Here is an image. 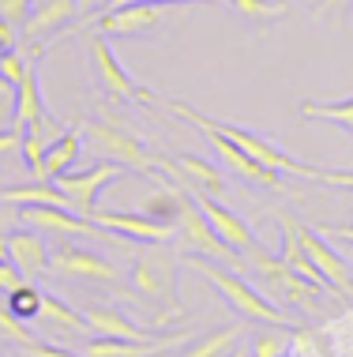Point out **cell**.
<instances>
[{
    "mask_svg": "<svg viewBox=\"0 0 353 357\" xmlns=\"http://www.w3.org/2000/svg\"><path fill=\"white\" fill-rule=\"evenodd\" d=\"M150 102H162L166 109H173L177 117H185V121H192L196 128H218L222 136H230L237 147H244L252 158H260L263 166H271V169H279V173H297V177H312V181H323V169L320 166H308V162H297V158H290L282 147H274L267 136H260V132H252V128H244V124H230V121H218V117H207V113H199L196 105H188L185 98H169V94H155L150 91Z\"/></svg>",
    "mask_w": 353,
    "mask_h": 357,
    "instance_id": "6da1fadb",
    "label": "cell"
},
{
    "mask_svg": "<svg viewBox=\"0 0 353 357\" xmlns=\"http://www.w3.org/2000/svg\"><path fill=\"white\" fill-rule=\"evenodd\" d=\"M185 264L192 267V271L203 275L207 282H211L218 294H222L226 301L237 308V312H244V316H248V320H260V324H271V327H290V331L297 327V324L290 320V316L282 312V308H274L271 301H267V297H260L252 286L244 282V278H237L230 267H222L218 259L199 256V252H188V256H185Z\"/></svg>",
    "mask_w": 353,
    "mask_h": 357,
    "instance_id": "7a4b0ae2",
    "label": "cell"
},
{
    "mask_svg": "<svg viewBox=\"0 0 353 357\" xmlns=\"http://www.w3.org/2000/svg\"><path fill=\"white\" fill-rule=\"evenodd\" d=\"M83 132L91 136L94 151H98L102 158L120 162V166H128V169H136V173H147V177L158 181V185H162L158 173H169V177H177V162H173V158H158V154H150L136 136H132V132H124L120 124L87 121V124H83Z\"/></svg>",
    "mask_w": 353,
    "mask_h": 357,
    "instance_id": "3957f363",
    "label": "cell"
},
{
    "mask_svg": "<svg viewBox=\"0 0 353 357\" xmlns=\"http://www.w3.org/2000/svg\"><path fill=\"white\" fill-rule=\"evenodd\" d=\"M132 282H136L150 301H158L166 312H180V286H177V259L162 252V245H147V252L132 264Z\"/></svg>",
    "mask_w": 353,
    "mask_h": 357,
    "instance_id": "277c9868",
    "label": "cell"
},
{
    "mask_svg": "<svg viewBox=\"0 0 353 357\" xmlns=\"http://www.w3.org/2000/svg\"><path fill=\"white\" fill-rule=\"evenodd\" d=\"M49 271L56 278H68V282H117L120 271L117 264L83 245L61 241L56 248H49Z\"/></svg>",
    "mask_w": 353,
    "mask_h": 357,
    "instance_id": "5b68a950",
    "label": "cell"
},
{
    "mask_svg": "<svg viewBox=\"0 0 353 357\" xmlns=\"http://www.w3.org/2000/svg\"><path fill=\"white\" fill-rule=\"evenodd\" d=\"M91 222H98L106 234H120L128 241H143V245H169L177 237V222H162L147 211H87Z\"/></svg>",
    "mask_w": 353,
    "mask_h": 357,
    "instance_id": "8992f818",
    "label": "cell"
},
{
    "mask_svg": "<svg viewBox=\"0 0 353 357\" xmlns=\"http://www.w3.org/2000/svg\"><path fill=\"white\" fill-rule=\"evenodd\" d=\"M169 4H120V8H102L98 15H91L94 34L106 38H139L147 31H155L162 23Z\"/></svg>",
    "mask_w": 353,
    "mask_h": 357,
    "instance_id": "52a82bcc",
    "label": "cell"
},
{
    "mask_svg": "<svg viewBox=\"0 0 353 357\" xmlns=\"http://www.w3.org/2000/svg\"><path fill=\"white\" fill-rule=\"evenodd\" d=\"M177 226H180V248H185V252H199V256L222 259V264H237L233 252H230V245L214 234V226L203 218V211L196 207L192 196H185V204H180Z\"/></svg>",
    "mask_w": 353,
    "mask_h": 357,
    "instance_id": "ba28073f",
    "label": "cell"
},
{
    "mask_svg": "<svg viewBox=\"0 0 353 357\" xmlns=\"http://www.w3.org/2000/svg\"><path fill=\"white\" fill-rule=\"evenodd\" d=\"M203 136L211 139V147L218 151V158L230 166L237 177H244V181H252V185H260V188H274V192H282V173L279 169H271V166H263L260 158H252L244 147H237V143L230 136H222L218 128H203Z\"/></svg>",
    "mask_w": 353,
    "mask_h": 357,
    "instance_id": "9c48e42d",
    "label": "cell"
},
{
    "mask_svg": "<svg viewBox=\"0 0 353 357\" xmlns=\"http://www.w3.org/2000/svg\"><path fill=\"white\" fill-rule=\"evenodd\" d=\"M91 331L106 335V339H124V342H162V339H188V331H155V327H136L132 320H124L117 308L106 305H87L83 308Z\"/></svg>",
    "mask_w": 353,
    "mask_h": 357,
    "instance_id": "30bf717a",
    "label": "cell"
},
{
    "mask_svg": "<svg viewBox=\"0 0 353 357\" xmlns=\"http://www.w3.org/2000/svg\"><path fill=\"white\" fill-rule=\"evenodd\" d=\"M301 241H304V252L308 259L316 264V271L327 278V286L335 289V294H353V275H350V259L338 256L335 248H331V237L320 234V229L312 226H301Z\"/></svg>",
    "mask_w": 353,
    "mask_h": 357,
    "instance_id": "8fae6325",
    "label": "cell"
},
{
    "mask_svg": "<svg viewBox=\"0 0 353 357\" xmlns=\"http://www.w3.org/2000/svg\"><path fill=\"white\" fill-rule=\"evenodd\" d=\"M248 259H252V267L263 275V286L271 289V294L285 297V301H304V305L312 301V286L304 282L282 256H267L263 248L256 245V248H248Z\"/></svg>",
    "mask_w": 353,
    "mask_h": 357,
    "instance_id": "7c38bea8",
    "label": "cell"
},
{
    "mask_svg": "<svg viewBox=\"0 0 353 357\" xmlns=\"http://www.w3.org/2000/svg\"><path fill=\"white\" fill-rule=\"evenodd\" d=\"M23 218L38 229H49L56 237H106V229L87 215H72L64 204H26Z\"/></svg>",
    "mask_w": 353,
    "mask_h": 357,
    "instance_id": "4fadbf2b",
    "label": "cell"
},
{
    "mask_svg": "<svg viewBox=\"0 0 353 357\" xmlns=\"http://www.w3.org/2000/svg\"><path fill=\"white\" fill-rule=\"evenodd\" d=\"M120 169H124L120 162H102V166H94L87 173H56L53 185L61 188L83 215H87V211H94V204H98V192L106 188L109 181H117Z\"/></svg>",
    "mask_w": 353,
    "mask_h": 357,
    "instance_id": "5bb4252c",
    "label": "cell"
},
{
    "mask_svg": "<svg viewBox=\"0 0 353 357\" xmlns=\"http://www.w3.org/2000/svg\"><path fill=\"white\" fill-rule=\"evenodd\" d=\"M91 61H94V72H98L102 86H106L113 98H143V102L150 98L147 86H139L128 72H124V64L117 61V53L109 50L106 34H94L91 38Z\"/></svg>",
    "mask_w": 353,
    "mask_h": 357,
    "instance_id": "9a60e30c",
    "label": "cell"
},
{
    "mask_svg": "<svg viewBox=\"0 0 353 357\" xmlns=\"http://www.w3.org/2000/svg\"><path fill=\"white\" fill-rule=\"evenodd\" d=\"M79 12L75 8V0H34L31 4V12H26V19L19 23V42H26V45H42V42H49V38H56V31H61L68 19Z\"/></svg>",
    "mask_w": 353,
    "mask_h": 357,
    "instance_id": "2e32d148",
    "label": "cell"
},
{
    "mask_svg": "<svg viewBox=\"0 0 353 357\" xmlns=\"http://www.w3.org/2000/svg\"><path fill=\"white\" fill-rule=\"evenodd\" d=\"M192 199H196V207L203 211V218L214 226V234L226 241V245H237V248H256V237H252V229L244 226V218H237L230 207H222L218 199H211L207 192H192Z\"/></svg>",
    "mask_w": 353,
    "mask_h": 357,
    "instance_id": "e0dca14e",
    "label": "cell"
},
{
    "mask_svg": "<svg viewBox=\"0 0 353 357\" xmlns=\"http://www.w3.org/2000/svg\"><path fill=\"white\" fill-rule=\"evenodd\" d=\"M279 222H282V259L297 271L304 282H308L312 289H331L327 286V278H323L320 271H316V264L308 259V252H304V241H301V222L293 218V215H279Z\"/></svg>",
    "mask_w": 353,
    "mask_h": 357,
    "instance_id": "ac0fdd59",
    "label": "cell"
},
{
    "mask_svg": "<svg viewBox=\"0 0 353 357\" xmlns=\"http://www.w3.org/2000/svg\"><path fill=\"white\" fill-rule=\"evenodd\" d=\"M8 259L19 267L23 275H42L49 271V248L34 229H15L8 234Z\"/></svg>",
    "mask_w": 353,
    "mask_h": 357,
    "instance_id": "d6986e66",
    "label": "cell"
},
{
    "mask_svg": "<svg viewBox=\"0 0 353 357\" xmlns=\"http://www.w3.org/2000/svg\"><path fill=\"white\" fill-rule=\"evenodd\" d=\"M185 339H162V342H124V339H106V335H98V339L83 342V357H155L162 350H169V346H180Z\"/></svg>",
    "mask_w": 353,
    "mask_h": 357,
    "instance_id": "ffe728a7",
    "label": "cell"
},
{
    "mask_svg": "<svg viewBox=\"0 0 353 357\" xmlns=\"http://www.w3.org/2000/svg\"><path fill=\"white\" fill-rule=\"evenodd\" d=\"M177 166L180 173H185V188H192V192H211V196H222L226 192V177L218 173L214 162H207V158H199V154H177Z\"/></svg>",
    "mask_w": 353,
    "mask_h": 357,
    "instance_id": "44dd1931",
    "label": "cell"
},
{
    "mask_svg": "<svg viewBox=\"0 0 353 357\" xmlns=\"http://www.w3.org/2000/svg\"><path fill=\"white\" fill-rule=\"evenodd\" d=\"M79 154H83V124H75V128L61 132L49 143V151H45V177L53 181L56 173H68L79 162Z\"/></svg>",
    "mask_w": 353,
    "mask_h": 357,
    "instance_id": "7402d4cb",
    "label": "cell"
},
{
    "mask_svg": "<svg viewBox=\"0 0 353 357\" xmlns=\"http://www.w3.org/2000/svg\"><path fill=\"white\" fill-rule=\"evenodd\" d=\"M38 320H45L53 331H61V335H87L91 331L87 316H83L79 308H72L68 301L53 297V294H42V316H38Z\"/></svg>",
    "mask_w": 353,
    "mask_h": 357,
    "instance_id": "603a6c76",
    "label": "cell"
},
{
    "mask_svg": "<svg viewBox=\"0 0 353 357\" xmlns=\"http://www.w3.org/2000/svg\"><path fill=\"white\" fill-rule=\"evenodd\" d=\"M297 113L304 121H335L353 136V98H342V102H312V98H304V102H297Z\"/></svg>",
    "mask_w": 353,
    "mask_h": 357,
    "instance_id": "cb8c5ba5",
    "label": "cell"
},
{
    "mask_svg": "<svg viewBox=\"0 0 353 357\" xmlns=\"http://www.w3.org/2000/svg\"><path fill=\"white\" fill-rule=\"evenodd\" d=\"M0 199H8V204H23V207L26 204H72L53 181H34V185H23V188H4Z\"/></svg>",
    "mask_w": 353,
    "mask_h": 357,
    "instance_id": "d4e9b609",
    "label": "cell"
},
{
    "mask_svg": "<svg viewBox=\"0 0 353 357\" xmlns=\"http://www.w3.org/2000/svg\"><path fill=\"white\" fill-rule=\"evenodd\" d=\"M237 339H241V331H237V327H222V331H214V335H207V339L192 342L180 357H226L237 346Z\"/></svg>",
    "mask_w": 353,
    "mask_h": 357,
    "instance_id": "484cf974",
    "label": "cell"
},
{
    "mask_svg": "<svg viewBox=\"0 0 353 357\" xmlns=\"http://www.w3.org/2000/svg\"><path fill=\"white\" fill-rule=\"evenodd\" d=\"M180 204H185V196H180L177 188H169L166 181H162L158 192L143 199V207H139V211H147V215H155V218H162V222H177Z\"/></svg>",
    "mask_w": 353,
    "mask_h": 357,
    "instance_id": "4316f807",
    "label": "cell"
},
{
    "mask_svg": "<svg viewBox=\"0 0 353 357\" xmlns=\"http://www.w3.org/2000/svg\"><path fill=\"white\" fill-rule=\"evenodd\" d=\"M8 308H12L19 320H38V316H42V289L31 286V282L15 286L12 294H8Z\"/></svg>",
    "mask_w": 353,
    "mask_h": 357,
    "instance_id": "83f0119b",
    "label": "cell"
},
{
    "mask_svg": "<svg viewBox=\"0 0 353 357\" xmlns=\"http://www.w3.org/2000/svg\"><path fill=\"white\" fill-rule=\"evenodd\" d=\"M230 4L248 19H260V23H274V19H282L285 12H290L285 0H230Z\"/></svg>",
    "mask_w": 353,
    "mask_h": 357,
    "instance_id": "f1b7e54d",
    "label": "cell"
},
{
    "mask_svg": "<svg viewBox=\"0 0 353 357\" xmlns=\"http://www.w3.org/2000/svg\"><path fill=\"white\" fill-rule=\"evenodd\" d=\"M0 339H8V342H15V346H31L38 335L26 331V320H19L8 305H0Z\"/></svg>",
    "mask_w": 353,
    "mask_h": 357,
    "instance_id": "f546056e",
    "label": "cell"
},
{
    "mask_svg": "<svg viewBox=\"0 0 353 357\" xmlns=\"http://www.w3.org/2000/svg\"><path fill=\"white\" fill-rule=\"evenodd\" d=\"M15 109H19V91L8 75H0V128L15 124Z\"/></svg>",
    "mask_w": 353,
    "mask_h": 357,
    "instance_id": "4dcf8cb0",
    "label": "cell"
},
{
    "mask_svg": "<svg viewBox=\"0 0 353 357\" xmlns=\"http://www.w3.org/2000/svg\"><path fill=\"white\" fill-rule=\"evenodd\" d=\"M285 354V342L274 339V335H256L252 339V357H279Z\"/></svg>",
    "mask_w": 353,
    "mask_h": 357,
    "instance_id": "1f68e13d",
    "label": "cell"
},
{
    "mask_svg": "<svg viewBox=\"0 0 353 357\" xmlns=\"http://www.w3.org/2000/svg\"><path fill=\"white\" fill-rule=\"evenodd\" d=\"M23 282H26V275L19 271L12 259H0V294H12V289L23 286Z\"/></svg>",
    "mask_w": 353,
    "mask_h": 357,
    "instance_id": "d6a6232c",
    "label": "cell"
},
{
    "mask_svg": "<svg viewBox=\"0 0 353 357\" xmlns=\"http://www.w3.org/2000/svg\"><path fill=\"white\" fill-rule=\"evenodd\" d=\"M23 151V128H15V124H4L0 128V158H8V154Z\"/></svg>",
    "mask_w": 353,
    "mask_h": 357,
    "instance_id": "836d02e7",
    "label": "cell"
},
{
    "mask_svg": "<svg viewBox=\"0 0 353 357\" xmlns=\"http://www.w3.org/2000/svg\"><path fill=\"white\" fill-rule=\"evenodd\" d=\"M31 4L34 0H0V19H8V23H23L26 12H31Z\"/></svg>",
    "mask_w": 353,
    "mask_h": 357,
    "instance_id": "e575fe53",
    "label": "cell"
},
{
    "mask_svg": "<svg viewBox=\"0 0 353 357\" xmlns=\"http://www.w3.org/2000/svg\"><path fill=\"white\" fill-rule=\"evenodd\" d=\"M26 357H79V354H72V350H64V346H49V342H31V346H23Z\"/></svg>",
    "mask_w": 353,
    "mask_h": 357,
    "instance_id": "d590c367",
    "label": "cell"
},
{
    "mask_svg": "<svg viewBox=\"0 0 353 357\" xmlns=\"http://www.w3.org/2000/svg\"><path fill=\"white\" fill-rule=\"evenodd\" d=\"M15 45H19V26L8 23V19H0V56L8 50H15Z\"/></svg>",
    "mask_w": 353,
    "mask_h": 357,
    "instance_id": "8d00e7d4",
    "label": "cell"
},
{
    "mask_svg": "<svg viewBox=\"0 0 353 357\" xmlns=\"http://www.w3.org/2000/svg\"><path fill=\"white\" fill-rule=\"evenodd\" d=\"M353 0H320L316 4V19H331V15H342Z\"/></svg>",
    "mask_w": 353,
    "mask_h": 357,
    "instance_id": "74e56055",
    "label": "cell"
},
{
    "mask_svg": "<svg viewBox=\"0 0 353 357\" xmlns=\"http://www.w3.org/2000/svg\"><path fill=\"white\" fill-rule=\"evenodd\" d=\"M113 4V0H75V8H79V12H75V15H98L102 12V8H109Z\"/></svg>",
    "mask_w": 353,
    "mask_h": 357,
    "instance_id": "f35d334b",
    "label": "cell"
},
{
    "mask_svg": "<svg viewBox=\"0 0 353 357\" xmlns=\"http://www.w3.org/2000/svg\"><path fill=\"white\" fill-rule=\"evenodd\" d=\"M120 4H192V0H113L109 8H120ZM211 4H230V0H211Z\"/></svg>",
    "mask_w": 353,
    "mask_h": 357,
    "instance_id": "ab89813d",
    "label": "cell"
},
{
    "mask_svg": "<svg viewBox=\"0 0 353 357\" xmlns=\"http://www.w3.org/2000/svg\"><path fill=\"white\" fill-rule=\"evenodd\" d=\"M320 234H327V237H346L350 245H353V226H327V229H320Z\"/></svg>",
    "mask_w": 353,
    "mask_h": 357,
    "instance_id": "60d3db41",
    "label": "cell"
},
{
    "mask_svg": "<svg viewBox=\"0 0 353 357\" xmlns=\"http://www.w3.org/2000/svg\"><path fill=\"white\" fill-rule=\"evenodd\" d=\"M0 259H8V234H0Z\"/></svg>",
    "mask_w": 353,
    "mask_h": 357,
    "instance_id": "b9f144b4",
    "label": "cell"
},
{
    "mask_svg": "<svg viewBox=\"0 0 353 357\" xmlns=\"http://www.w3.org/2000/svg\"><path fill=\"white\" fill-rule=\"evenodd\" d=\"M279 357H297V354H290V350H285V354H279Z\"/></svg>",
    "mask_w": 353,
    "mask_h": 357,
    "instance_id": "7bdbcfd3",
    "label": "cell"
}]
</instances>
